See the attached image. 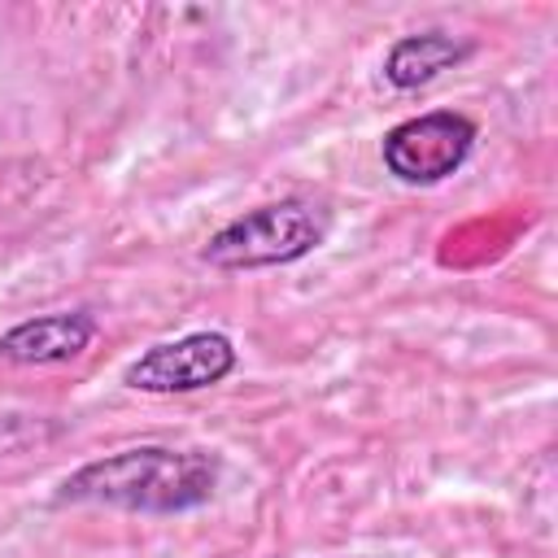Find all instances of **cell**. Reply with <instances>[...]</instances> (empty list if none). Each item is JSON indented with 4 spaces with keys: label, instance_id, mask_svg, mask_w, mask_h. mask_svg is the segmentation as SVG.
<instances>
[{
    "label": "cell",
    "instance_id": "3957f363",
    "mask_svg": "<svg viewBox=\"0 0 558 558\" xmlns=\"http://www.w3.org/2000/svg\"><path fill=\"white\" fill-rule=\"evenodd\" d=\"M475 135H480L475 122L466 113H453V109H432V113L405 118L379 144L384 170L401 183H414V187L440 183L471 157Z\"/></svg>",
    "mask_w": 558,
    "mask_h": 558
},
{
    "label": "cell",
    "instance_id": "6da1fadb",
    "mask_svg": "<svg viewBox=\"0 0 558 558\" xmlns=\"http://www.w3.org/2000/svg\"><path fill=\"white\" fill-rule=\"evenodd\" d=\"M222 462L201 449H166L140 445L78 466L61 484V501H87L131 514H179L196 510L214 497Z\"/></svg>",
    "mask_w": 558,
    "mask_h": 558
},
{
    "label": "cell",
    "instance_id": "7a4b0ae2",
    "mask_svg": "<svg viewBox=\"0 0 558 558\" xmlns=\"http://www.w3.org/2000/svg\"><path fill=\"white\" fill-rule=\"evenodd\" d=\"M327 235V214L305 201H275L257 205L227 227H218L201 257L218 270H262V266H288L314 253Z\"/></svg>",
    "mask_w": 558,
    "mask_h": 558
},
{
    "label": "cell",
    "instance_id": "277c9868",
    "mask_svg": "<svg viewBox=\"0 0 558 558\" xmlns=\"http://www.w3.org/2000/svg\"><path fill=\"white\" fill-rule=\"evenodd\" d=\"M235 371V344L222 331H187L179 340L153 344L144 349L122 384L135 392H196V388H214Z\"/></svg>",
    "mask_w": 558,
    "mask_h": 558
},
{
    "label": "cell",
    "instance_id": "5b68a950",
    "mask_svg": "<svg viewBox=\"0 0 558 558\" xmlns=\"http://www.w3.org/2000/svg\"><path fill=\"white\" fill-rule=\"evenodd\" d=\"M96 336V318L87 310H57L26 318L0 336V362L13 366H52L78 357Z\"/></svg>",
    "mask_w": 558,
    "mask_h": 558
},
{
    "label": "cell",
    "instance_id": "8992f818",
    "mask_svg": "<svg viewBox=\"0 0 558 558\" xmlns=\"http://www.w3.org/2000/svg\"><path fill=\"white\" fill-rule=\"evenodd\" d=\"M466 57H471V44H466V39H453V35H445V31L405 35V39H397V44L388 48V57H384V78H388L392 87L410 92V87H423V83H432L436 74L453 70V65L466 61Z\"/></svg>",
    "mask_w": 558,
    "mask_h": 558
}]
</instances>
